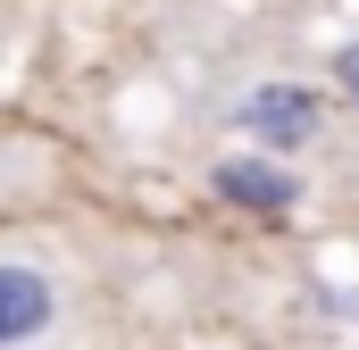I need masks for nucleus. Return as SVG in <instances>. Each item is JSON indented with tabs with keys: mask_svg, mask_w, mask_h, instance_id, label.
<instances>
[{
	"mask_svg": "<svg viewBox=\"0 0 359 350\" xmlns=\"http://www.w3.org/2000/svg\"><path fill=\"white\" fill-rule=\"evenodd\" d=\"M334 84H343V100L359 108V42H351V50H334Z\"/></svg>",
	"mask_w": 359,
	"mask_h": 350,
	"instance_id": "nucleus-4",
	"label": "nucleus"
},
{
	"mask_svg": "<svg viewBox=\"0 0 359 350\" xmlns=\"http://www.w3.org/2000/svg\"><path fill=\"white\" fill-rule=\"evenodd\" d=\"M234 117H243V134H259L268 150H301V142L318 134V92L309 84H259Z\"/></svg>",
	"mask_w": 359,
	"mask_h": 350,
	"instance_id": "nucleus-2",
	"label": "nucleus"
},
{
	"mask_svg": "<svg viewBox=\"0 0 359 350\" xmlns=\"http://www.w3.org/2000/svg\"><path fill=\"white\" fill-rule=\"evenodd\" d=\"M209 183H217V200H234V209H251V217H284V209H301V175L276 167V159H226Z\"/></svg>",
	"mask_w": 359,
	"mask_h": 350,
	"instance_id": "nucleus-3",
	"label": "nucleus"
},
{
	"mask_svg": "<svg viewBox=\"0 0 359 350\" xmlns=\"http://www.w3.org/2000/svg\"><path fill=\"white\" fill-rule=\"evenodd\" d=\"M59 326V275L34 259H0V350H25Z\"/></svg>",
	"mask_w": 359,
	"mask_h": 350,
	"instance_id": "nucleus-1",
	"label": "nucleus"
}]
</instances>
